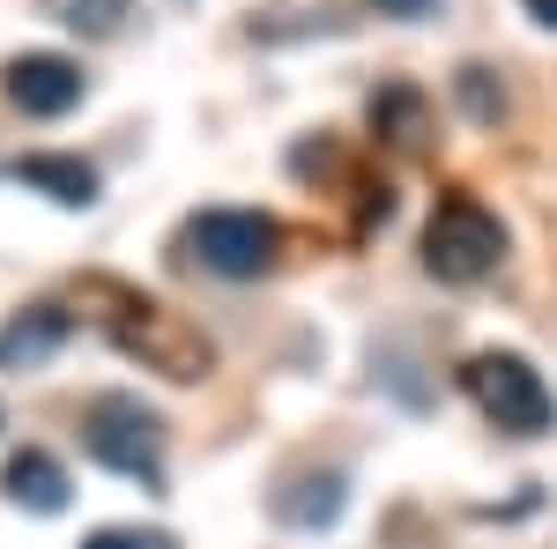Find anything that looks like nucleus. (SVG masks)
<instances>
[{"instance_id": "10", "label": "nucleus", "mask_w": 557, "mask_h": 549, "mask_svg": "<svg viewBox=\"0 0 557 549\" xmlns=\"http://www.w3.org/2000/svg\"><path fill=\"white\" fill-rule=\"evenodd\" d=\"M372 134H380V141H394V149H424V134H431V104H424V89L386 83L380 97H372Z\"/></svg>"}, {"instance_id": "4", "label": "nucleus", "mask_w": 557, "mask_h": 549, "mask_svg": "<svg viewBox=\"0 0 557 549\" xmlns=\"http://www.w3.org/2000/svg\"><path fill=\"white\" fill-rule=\"evenodd\" d=\"M83 446L97 467L127 475V483H164V416L141 409L134 394H97L83 409Z\"/></svg>"}, {"instance_id": "12", "label": "nucleus", "mask_w": 557, "mask_h": 549, "mask_svg": "<svg viewBox=\"0 0 557 549\" xmlns=\"http://www.w3.org/2000/svg\"><path fill=\"white\" fill-rule=\"evenodd\" d=\"M127 8L134 0H45V15L67 23V30H83V38H112L127 23Z\"/></svg>"}, {"instance_id": "2", "label": "nucleus", "mask_w": 557, "mask_h": 549, "mask_svg": "<svg viewBox=\"0 0 557 549\" xmlns=\"http://www.w3.org/2000/svg\"><path fill=\"white\" fill-rule=\"evenodd\" d=\"M461 394L475 401V416L498 423L506 438H543V431H557V394L520 349H475L469 364H461Z\"/></svg>"}, {"instance_id": "11", "label": "nucleus", "mask_w": 557, "mask_h": 549, "mask_svg": "<svg viewBox=\"0 0 557 549\" xmlns=\"http://www.w3.org/2000/svg\"><path fill=\"white\" fill-rule=\"evenodd\" d=\"M343 506L349 498H343V475H335V467H327V475H305V483H290V490L275 498V512H283L290 527H335Z\"/></svg>"}, {"instance_id": "7", "label": "nucleus", "mask_w": 557, "mask_h": 549, "mask_svg": "<svg viewBox=\"0 0 557 549\" xmlns=\"http://www.w3.org/2000/svg\"><path fill=\"white\" fill-rule=\"evenodd\" d=\"M75 335V312L67 304H23L8 327H0V372H38L52 364Z\"/></svg>"}, {"instance_id": "5", "label": "nucleus", "mask_w": 557, "mask_h": 549, "mask_svg": "<svg viewBox=\"0 0 557 549\" xmlns=\"http://www.w3.org/2000/svg\"><path fill=\"white\" fill-rule=\"evenodd\" d=\"M186 253L201 260L209 275H223V283H253L283 253V223L260 209H201L186 223Z\"/></svg>"}, {"instance_id": "3", "label": "nucleus", "mask_w": 557, "mask_h": 549, "mask_svg": "<svg viewBox=\"0 0 557 549\" xmlns=\"http://www.w3.org/2000/svg\"><path fill=\"white\" fill-rule=\"evenodd\" d=\"M506 260V223L483 209L475 194H446L424 223V267L438 283H454V290H469L483 283L491 267Z\"/></svg>"}, {"instance_id": "15", "label": "nucleus", "mask_w": 557, "mask_h": 549, "mask_svg": "<svg viewBox=\"0 0 557 549\" xmlns=\"http://www.w3.org/2000/svg\"><path fill=\"white\" fill-rule=\"evenodd\" d=\"M372 8H380V15H394V23H424L438 0H372Z\"/></svg>"}, {"instance_id": "14", "label": "nucleus", "mask_w": 557, "mask_h": 549, "mask_svg": "<svg viewBox=\"0 0 557 549\" xmlns=\"http://www.w3.org/2000/svg\"><path fill=\"white\" fill-rule=\"evenodd\" d=\"M461 97H469V112H475V120H491V112L506 104V97H491V89H483V67H461Z\"/></svg>"}, {"instance_id": "8", "label": "nucleus", "mask_w": 557, "mask_h": 549, "mask_svg": "<svg viewBox=\"0 0 557 549\" xmlns=\"http://www.w3.org/2000/svg\"><path fill=\"white\" fill-rule=\"evenodd\" d=\"M0 483H8V498H15V506H30V512H67V467L52 461L45 446H23V453L8 461V475H0Z\"/></svg>"}, {"instance_id": "16", "label": "nucleus", "mask_w": 557, "mask_h": 549, "mask_svg": "<svg viewBox=\"0 0 557 549\" xmlns=\"http://www.w3.org/2000/svg\"><path fill=\"white\" fill-rule=\"evenodd\" d=\"M520 8H528V15H535L543 30H557V0H520Z\"/></svg>"}, {"instance_id": "6", "label": "nucleus", "mask_w": 557, "mask_h": 549, "mask_svg": "<svg viewBox=\"0 0 557 549\" xmlns=\"http://www.w3.org/2000/svg\"><path fill=\"white\" fill-rule=\"evenodd\" d=\"M83 60H67V52H23V60H8V104L15 112H30V120H67L75 104H83Z\"/></svg>"}, {"instance_id": "9", "label": "nucleus", "mask_w": 557, "mask_h": 549, "mask_svg": "<svg viewBox=\"0 0 557 549\" xmlns=\"http://www.w3.org/2000/svg\"><path fill=\"white\" fill-rule=\"evenodd\" d=\"M15 178L30 186V194H45V201H60V209H89L97 201V171L83 164V157H23L15 164Z\"/></svg>"}, {"instance_id": "1", "label": "nucleus", "mask_w": 557, "mask_h": 549, "mask_svg": "<svg viewBox=\"0 0 557 549\" xmlns=\"http://www.w3.org/2000/svg\"><path fill=\"white\" fill-rule=\"evenodd\" d=\"M75 312H83L127 364H141V372H157V379H172V386H201L215 372V341L201 335V320H186L178 304L149 297L141 283L83 275V283H75Z\"/></svg>"}, {"instance_id": "13", "label": "nucleus", "mask_w": 557, "mask_h": 549, "mask_svg": "<svg viewBox=\"0 0 557 549\" xmlns=\"http://www.w3.org/2000/svg\"><path fill=\"white\" fill-rule=\"evenodd\" d=\"M83 549H178L164 527H97Z\"/></svg>"}]
</instances>
